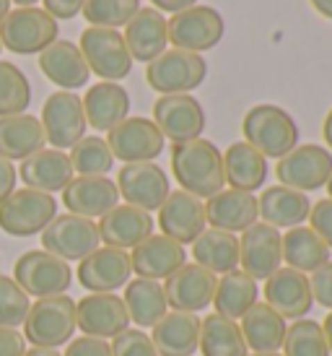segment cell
Returning a JSON list of instances; mask_svg holds the SVG:
<instances>
[{
    "mask_svg": "<svg viewBox=\"0 0 332 356\" xmlns=\"http://www.w3.org/2000/svg\"><path fill=\"white\" fill-rule=\"evenodd\" d=\"M172 175L179 182V190L200 200L213 198L226 188L224 154L208 138L172 143Z\"/></svg>",
    "mask_w": 332,
    "mask_h": 356,
    "instance_id": "cell-1",
    "label": "cell"
},
{
    "mask_svg": "<svg viewBox=\"0 0 332 356\" xmlns=\"http://www.w3.org/2000/svg\"><path fill=\"white\" fill-rule=\"evenodd\" d=\"M242 133L265 159H283L299 146V125L278 104H254L242 120Z\"/></svg>",
    "mask_w": 332,
    "mask_h": 356,
    "instance_id": "cell-2",
    "label": "cell"
},
{
    "mask_svg": "<svg viewBox=\"0 0 332 356\" xmlns=\"http://www.w3.org/2000/svg\"><path fill=\"white\" fill-rule=\"evenodd\" d=\"M76 333V302L65 294L37 299L24 320V338L31 346L60 348Z\"/></svg>",
    "mask_w": 332,
    "mask_h": 356,
    "instance_id": "cell-3",
    "label": "cell"
},
{
    "mask_svg": "<svg viewBox=\"0 0 332 356\" xmlns=\"http://www.w3.org/2000/svg\"><path fill=\"white\" fill-rule=\"evenodd\" d=\"M208 76V63L203 55L176 47H166L156 60L146 65L148 86L161 94H192L197 86H203Z\"/></svg>",
    "mask_w": 332,
    "mask_h": 356,
    "instance_id": "cell-4",
    "label": "cell"
},
{
    "mask_svg": "<svg viewBox=\"0 0 332 356\" xmlns=\"http://www.w3.org/2000/svg\"><path fill=\"white\" fill-rule=\"evenodd\" d=\"M58 21L44 8H13L0 21V44L13 55H40L58 40Z\"/></svg>",
    "mask_w": 332,
    "mask_h": 356,
    "instance_id": "cell-5",
    "label": "cell"
},
{
    "mask_svg": "<svg viewBox=\"0 0 332 356\" xmlns=\"http://www.w3.org/2000/svg\"><path fill=\"white\" fill-rule=\"evenodd\" d=\"M58 216V200L40 190H13L0 203V229L10 237H34L42 234L52 218Z\"/></svg>",
    "mask_w": 332,
    "mask_h": 356,
    "instance_id": "cell-6",
    "label": "cell"
},
{
    "mask_svg": "<svg viewBox=\"0 0 332 356\" xmlns=\"http://www.w3.org/2000/svg\"><path fill=\"white\" fill-rule=\"evenodd\" d=\"M13 281L24 289L26 297H60L73 284V270L65 260L49 255L44 250H29L16 260Z\"/></svg>",
    "mask_w": 332,
    "mask_h": 356,
    "instance_id": "cell-7",
    "label": "cell"
},
{
    "mask_svg": "<svg viewBox=\"0 0 332 356\" xmlns=\"http://www.w3.org/2000/svg\"><path fill=\"white\" fill-rule=\"evenodd\" d=\"M78 50L86 60L88 70L101 81H122L133 70V58L127 52V44L122 40V31L88 26L81 31Z\"/></svg>",
    "mask_w": 332,
    "mask_h": 356,
    "instance_id": "cell-8",
    "label": "cell"
},
{
    "mask_svg": "<svg viewBox=\"0 0 332 356\" xmlns=\"http://www.w3.org/2000/svg\"><path fill=\"white\" fill-rule=\"evenodd\" d=\"M169 44L187 52H208L224 40V16L210 6H192L179 13H172L166 21Z\"/></svg>",
    "mask_w": 332,
    "mask_h": 356,
    "instance_id": "cell-9",
    "label": "cell"
},
{
    "mask_svg": "<svg viewBox=\"0 0 332 356\" xmlns=\"http://www.w3.org/2000/svg\"><path fill=\"white\" fill-rule=\"evenodd\" d=\"M332 175V151L327 146L304 143L288 151L275 164V177L283 188L299 190V193H314L327 185Z\"/></svg>",
    "mask_w": 332,
    "mask_h": 356,
    "instance_id": "cell-10",
    "label": "cell"
},
{
    "mask_svg": "<svg viewBox=\"0 0 332 356\" xmlns=\"http://www.w3.org/2000/svg\"><path fill=\"white\" fill-rule=\"evenodd\" d=\"M42 237V250L49 255L60 257V260H83L91 255L94 250L101 245L99 239V227L97 221L76 213H60L47 224V229L40 234Z\"/></svg>",
    "mask_w": 332,
    "mask_h": 356,
    "instance_id": "cell-11",
    "label": "cell"
},
{
    "mask_svg": "<svg viewBox=\"0 0 332 356\" xmlns=\"http://www.w3.org/2000/svg\"><path fill=\"white\" fill-rule=\"evenodd\" d=\"M42 130L44 138L52 143V149L65 151L73 149L86 136V115L83 102L76 91H55L49 94L42 107Z\"/></svg>",
    "mask_w": 332,
    "mask_h": 356,
    "instance_id": "cell-12",
    "label": "cell"
},
{
    "mask_svg": "<svg viewBox=\"0 0 332 356\" xmlns=\"http://www.w3.org/2000/svg\"><path fill=\"white\" fill-rule=\"evenodd\" d=\"M107 146L112 156L119 159L122 164H140V161H153L164 154L166 140L156 122L148 118H125L119 125L107 133Z\"/></svg>",
    "mask_w": 332,
    "mask_h": 356,
    "instance_id": "cell-13",
    "label": "cell"
},
{
    "mask_svg": "<svg viewBox=\"0 0 332 356\" xmlns=\"http://www.w3.org/2000/svg\"><path fill=\"white\" fill-rule=\"evenodd\" d=\"M117 193L125 198L127 206H135L146 213H153L164 206L172 193L166 172L156 161H140V164H122L117 172Z\"/></svg>",
    "mask_w": 332,
    "mask_h": 356,
    "instance_id": "cell-14",
    "label": "cell"
},
{
    "mask_svg": "<svg viewBox=\"0 0 332 356\" xmlns=\"http://www.w3.org/2000/svg\"><path fill=\"white\" fill-rule=\"evenodd\" d=\"M153 122L161 130L164 140L187 143V140L203 138L206 130V109L192 94H169L158 97L153 104Z\"/></svg>",
    "mask_w": 332,
    "mask_h": 356,
    "instance_id": "cell-15",
    "label": "cell"
},
{
    "mask_svg": "<svg viewBox=\"0 0 332 356\" xmlns=\"http://www.w3.org/2000/svg\"><path fill=\"white\" fill-rule=\"evenodd\" d=\"M283 266V234L281 229L257 221L239 237V268L254 281L270 278Z\"/></svg>",
    "mask_w": 332,
    "mask_h": 356,
    "instance_id": "cell-16",
    "label": "cell"
},
{
    "mask_svg": "<svg viewBox=\"0 0 332 356\" xmlns=\"http://www.w3.org/2000/svg\"><path fill=\"white\" fill-rule=\"evenodd\" d=\"M78 284L88 294H115L117 289L127 286L133 276L130 252L117 248H97L78 263Z\"/></svg>",
    "mask_w": 332,
    "mask_h": 356,
    "instance_id": "cell-17",
    "label": "cell"
},
{
    "mask_svg": "<svg viewBox=\"0 0 332 356\" xmlns=\"http://www.w3.org/2000/svg\"><path fill=\"white\" fill-rule=\"evenodd\" d=\"M215 281H218V276H213L210 270L200 268L197 263H185L179 270H174L166 278V305L176 312L197 315V312L208 309V305H213Z\"/></svg>",
    "mask_w": 332,
    "mask_h": 356,
    "instance_id": "cell-18",
    "label": "cell"
},
{
    "mask_svg": "<svg viewBox=\"0 0 332 356\" xmlns=\"http://www.w3.org/2000/svg\"><path fill=\"white\" fill-rule=\"evenodd\" d=\"M265 305H270L283 320H301L312 312L314 297L309 276L301 270L281 266L270 278H265Z\"/></svg>",
    "mask_w": 332,
    "mask_h": 356,
    "instance_id": "cell-19",
    "label": "cell"
},
{
    "mask_svg": "<svg viewBox=\"0 0 332 356\" xmlns=\"http://www.w3.org/2000/svg\"><path fill=\"white\" fill-rule=\"evenodd\" d=\"M76 327L91 338H115L130 327L125 302L117 294H88L76 302Z\"/></svg>",
    "mask_w": 332,
    "mask_h": 356,
    "instance_id": "cell-20",
    "label": "cell"
},
{
    "mask_svg": "<svg viewBox=\"0 0 332 356\" xmlns=\"http://www.w3.org/2000/svg\"><path fill=\"white\" fill-rule=\"evenodd\" d=\"M158 227L161 234L172 237L179 245H192L208 229L206 200L195 198L185 190H172L164 206L158 208Z\"/></svg>",
    "mask_w": 332,
    "mask_h": 356,
    "instance_id": "cell-21",
    "label": "cell"
},
{
    "mask_svg": "<svg viewBox=\"0 0 332 356\" xmlns=\"http://www.w3.org/2000/svg\"><path fill=\"white\" fill-rule=\"evenodd\" d=\"M99 239L107 245V248L117 250H133L140 242H146L153 234L156 221L151 213L140 211L135 206H127V203H117L109 213L99 218Z\"/></svg>",
    "mask_w": 332,
    "mask_h": 356,
    "instance_id": "cell-22",
    "label": "cell"
},
{
    "mask_svg": "<svg viewBox=\"0 0 332 356\" xmlns=\"http://www.w3.org/2000/svg\"><path fill=\"white\" fill-rule=\"evenodd\" d=\"M187 263L185 245L174 242L166 234H151L146 242H140L130 252V266L138 278H151V281H166L174 270Z\"/></svg>",
    "mask_w": 332,
    "mask_h": 356,
    "instance_id": "cell-23",
    "label": "cell"
},
{
    "mask_svg": "<svg viewBox=\"0 0 332 356\" xmlns=\"http://www.w3.org/2000/svg\"><path fill=\"white\" fill-rule=\"evenodd\" d=\"M260 221V211H257V198L254 193L244 190H221L213 198L206 200V224L210 229H221L229 234H242L244 229Z\"/></svg>",
    "mask_w": 332,
    "mask_h": 356,
    "instance_id": "cell-24",
    "label": "cell"
},
{
    "mask_svg": "<svg viewBox=\"0 0 332 356\" xmlns=\"http://www.w3.org/2000/svg\"><path fill=\"white\" fill-rule=\"evenodd\" d=\"M119 203L115 179L109 177H73L63 190V206L68 213L83 218H101Z\"/></svg>",
    "mask_w": 332,
    "mask_h": 356,
    "instance_id": "cell-25",
    "label": "cell"
},
{
    "mask_svg": "<svg viewBox=\"0 0 332 356\" xmlns=\"http://www.w3.org/2000/svg\"><path fill=\"white\" fill-rule=\"evenodd\" d=\"M81 102H83L86 125H91L99 133H109L115 125L130 118V94L125 86H119L115 81L94 83Z\"/></svg>",
    "mask_w": 332,
    "mask_h": 356,
    "instance_id": "cell-26",
    "label": "cell"
},
{
    "mask_svg": "<svg viewBox=\"0 0 332 356\" xmlns=\"http://www.w3.org/2000/svg\"><path fill=\"white\" fill-rule=\"evenodd\" d=\"M40 70L55 86H60V91L83 89L91 76L78 44L68 40H55L47 50L40 52Z\"/></svg>",
    "mask_w": 332,
    "mask_h": 356,
    "instance_id": "cell-27",
    "label": "cell"
},
{
    "mask_svg": "<svg viewBox=\"0 0 332 356\" xmlns=\"http://www.w3.org/2000/svg\"><path fill=\"white\" fill-rule=\"evenodd\" d=\"M122 40L127 44V52L133 63L140 60V63H151L156 60L161 52L166 50L169 44V31H166V16L158 13L156 8H140L127 21L125 34Z\"/></svg>",
    "mask_w": 332,
    "mask_h": 356,
    "instance_id": "cell-28",
    "label": "cell"
},
{
    "mask_svg": "<svg viewBox=\"0 0 332 356\" xmlns=\"http://www.w3.org/2000/svg\"><path fill=\"white\" fill-rule=\"evenodd\" d=\"M19 177L24 179V185L40 193H63L68 188V182L73 179V167L65 151L58 149H42L37 154H31L29 159L21 161Z\"/></svg>",
    "mask_w": 332,
    "mask_h": 356,
    "instance_id": "cell-29",
    "label": "cell"
},
{
    "mask_svg": "<svg viewBox=\"0 0 332 356\" xmlns=\"http://www.w3.org/2000/svg\"><path fill=\"white\" fill-rule=\"evenodd\" d=\"M151 330L158 356H195L200 346V317L190 312L169 309Z\"/></svg>",
    "mask_w": 332,
    "mask_h": 356,
    "instance_id": "cell-30",
    "label": "cell"
},
{
    "mask_svg": "<svg viewBox=\"0 0 332 356\" xmlns=\"http://www.w3.org/2000/svg\"><path fill=\"white\" fill-rule=\"evenodd\" d=\"M309 208H312V200L306 193L283 188V185H273V188L263 190V195L257 198L260 221L275 229L301 227L309 218Z\"/></svg>",
    "mask_w": 332,
    "mask_h": 356,
    "instance_id": "cell-31",
    "label": "cell"
},
{
    "mask_svg": "<svg viewBox=\"0 0 332 356\" xmlns=\"http://www.w3.org/2000/svg\"><path fill=\"white\" fill-rule=\"evenodd\" d=\"M285 327H288V323L265 302H257L239 320V330H242L247 348L252 354H275V351H281L283 348Z\"/></svg>",
    "mask_w": 332,
    "mask_h": 356,
    "instance_id": "cell-32",
    "label": "cell"
},
{
    "mask_svg": "<svg viewBox=\"0 0 332 356\" xmlns=\"http://www.w3.org/2000/svg\"><path fill=\"white\" fill-rule=\"evenodd\" d=\"M221 154H224V179L229 188L244 190V193L263 188L270 167L260 151L252 149L247 140H236Z\"/></svg>",
    "mask_w": 332,
    "mask_h": 356,
    "instance_id": "cell-33",
    "label": "cell"
},
{
    "mask_svg": "<svg viewBox=\"0 0 332 356\" xmlns=\"http://www.w3.org/2000/svg\"><path fill=\"white\" fill-rule=\"evenodd\" d=\"M44 130L42 122L34 115H10L0 118V156L16 161V159H29L31 154L44 149Z\"/></svg>",
    "mask_w": 332,
    "mask_h": 356,
    "instance_id": "cell-34",
    "label": "cell"
},
{
    "mask_svg": "<svg viewBox=\"0 0 332 356\" xmlns=\"http://www.w3.org/2000/svg\"><path fill=\"white\" fill-rule=\"evenodd\" d=\"M257 302H260V286L252 276H247L242 268L224 273L215 281V315L229 317V320H242Z\"/></svg>",
    "mask_w": 332,
    "mask_h": 356,
    "instance_id": "cell-35",
    "label": "cell"
},
{
    "mask_svg": "<svg viewBox=\"0 0 332 356\" xmlns=\"http://www.w3.org/2000/svg\"><path fill=\"white\" fill-rule=\"evenodd\" d=\"M122 302H125V309L127 315H130V323H135L140 330L153 327L169 312L164 284L161 281H151V278H133V281H127Z\"/></svg>",
    "mask_w": 332,
    "mask_h": 356,
    "instance_id": "cell-36",
    "label": "cell"
},
{
    "mask_svg": "<svg viewBox=\"0 0 332 356\" xmlns=\"http://www.w3.org/2000/svg\"><path fill=\"white\" fill-rule=\"evenodd\" d=\"M192 257L200 268L210 270L213 276H224L239 268V237L208 227L192 242Z\"/></svg>",
    "mask_w": 332,
    "mask_h": 356,
    "instance_id": "cell-37",
    "label": "cell"
},
{
    "mask_svg": "<svg viewBox=\"0 0 332 356\" xmlns=\"http://www.w3.org/2000/svg\"><path fill=\"white\" fill-rule=\"evenodd\" d=\"M332 250L324 245L312 227H293L283 234V263L293 270L314 273L317 268L330 263Z\"/></svg>",
    "mask_w": 332,
    "mask_h": 356,
    "instance_id": "cell-38",
    "label": "cell"
},
{
    "mask_svg": "<svg viewBox=\"0 0 332 356\" xmlns=\"http://www.w3.org/2000/svg\"><path fill=\"white\" fill-rule=\"evenodd\" d=\"M197 351H203V356H249L239 323L215 315V312L200 320Z\"/></svg>",
    "mask_w": 332,
    "mask_h": 356,
    "instance_id": "cell-39",
    "label": "cell"
},
{
    "mask_svg": "<svg viewBox=\"0 0 332 356\" xmlns=\"http://www.w3.org/2000/svg\"><path fill=\"white\" fill-rule=\"evenodd\" d=\"M73 172L78 177H107V172L115 167V156L109 151L107 140L99 136H83L68 154Z\"/></svg>",
    "mask_w": 332,
    "mask_h": 356,
    "instance_id": "cell-40",
    "label": "cell"
},
{
    "mask_svg": "<svg viewBox=\"0 0 332 356\" xmlns=\"http://www.w3.org/2000/svg\"><path fill=\"white\" fill-rule=\"evenodd\" d=\"M31 104V83L24 70L0 60V118L24 115Z\"/></svg>",
    "mask_w": 332,
    "mask_h": 356,
    "instance_id": "cell-41",
    "label": "cell"
},
{
    "mask_svg": "<svg viewBox=\"0 0 332 356\" xmlns=\"http://www.w3.org/2000/svg\"><path fill=\"white\" fill-rule=\"evenodd\" d=\"M283 356H330L327 341H324L322 325L312 320V317H301L293 320L285 327L283 338Z\"/></svg>",
    "mask_w": 332,
    "mask_h": 356,
    "instance_id": "cell-42",
    "label": "cell"
},
{
    "mask_svg": "<svg viewBox=\"0 0 332 356\" xmlns=\"http://www.w3.org/2000/svg\"><path fill=\"white\" fill-rule=\"evenodd\" d=\"M140 10V0H86L83 3V19L88 26L101 29H119Z\"/></svg>",
    "mask_w": 332,
    "mask_h": 356,
    "instance_id": "cell-43",
    "label": "cell"
},
{
    "mask_svg": "<svg viewBox=\"0 0 332 356\" xmlns=\"http://www.w3.org/2000/svg\"><path fill=\"white\" fill-rule=\"evenodd\" d=\"M29 307L31 302L24 294V289L10 276H0V327L16 330L19 325H24Z\"/></svg>",
    "mask_w": 332,
    "mask_h": 356,
    "instance_id": "cell-44",
    "label": "cell"
},
{
    "mask_svg": "<svg viewBox=\"0 0 332 356\" xmlns=\"http://www.w3.org/2000/svg\"><path fill=\"white\" fill-rule=\"evenodd\" d=\"M112 356H158L153 341L140 327H127L125 333L112 338Z\"/></svg>",
    "mask_w": 332,
    "mask_h": 356,
    "instance_id": "cell-45",
    "label": "cell"
},
{
    "mask_svg": "<svg viewBox=\"0 0 332 356\" xmlns=\"http://www.w3.org/2000/svg\"><path fill=\"white\" fill-rule=\"evenodd\" d=\"M309 227L319 234L324 245L332 250V198L317 200L312 208H309Z\"/></svg>",
    "mask_w": 332,
    "mask_h": 356,
    "instance_id": "cell-46",
    "label": "cell"
},
{
    "mask_svg": "<svg viewBox=\"0 0 332 356\" xmlns=\"http://www.w3.org/2000/svg\"><path fill=\"white\" fill-rule=\"evenodd\" d=\"M309 286H312L314 302L332 312V260L314 270L309 278Z\"/></svg>",
    "mask_w": 332,
    "mask_h": 356,
    "instance_id": "cell-47",
    "label": "cell"
},
{
    "mask_svg": "<svg viewBox=\"0 0 332 356\" xmlns=\"http://www.w3.org/2000/svg\"><path fill=\"white\" fill-rule=\"evenodd\" d=\"M63 356H112V348L101 338L83 336V338H73Z\"/></svg>",
    "mask_w": 332,
    "mask_h": 356,
    "instance_id": "cell-48",
    "label": "cell"
},
{
    "mask_svg": "<svg viewBox=\"0 0 332 356\" xmlns=\"http://www.w3.org/2000/svg\"><path fill=\"white\" fill-rule=\"evenodd\" d=\"M86 0H44V10H47L52 19H73L83 10Z\"/></svg>",
    "mask_w": 332,
    "mask_h": 356,
    "instance_id": "cell-49",
    "label": "cell"
},
{
    "mask_svg": "<svg viewBox=\"0 0 332 356\" xmlns=\"http://www.w3.org/2000/svg\"><path fill=\"white\" fill-rule=\"evenodd\" d=\"M24 351L26 338L10 327H0V356H24Z\"/></svg>",
    "mask_w": 332,
    "mask_h": 356,
    "instance_id": "cell-50",
    "label": "cell"
},
{
    "mask_svg": "<svg viewBox=\"0 0 332 356\" xmlns=\"http://www.w3.org/2000/svg\"><path fill=\"white\" fill-rule=\"evenodd\" d=\"M16 179H19V172L13 167V161L0 156V203L16 190Z\"/></svg>",
    "mask_w": 332,
    "mask_h": 356,
    "instance_id": "cell-51",
    "label": "cell"
},
{
    "mask_svg": "<svg viewBox=\"0 0 332 356\" xmlns=\"http://www.w3.org/2000/svg\"><path fill=\"white\" fill-rule=\"evenodd\" d=\"M192 6H197V0H151V8H156L158 13H179Z\"/></svg>",
    "mask_w": 332,
    "mask_h": 356,
    "instance_id": "cell-52",
    "label": "cell"
},
{
    "mask_svg": "<svg viewBox=\"0 0 332 356\" xmlns=\"http://www.w3.org/2000/svg\"><path fill=\"white\" fill-rule=\"evenodd\" d=\"M312 3V8L324 16V19H332V0H309Z\"/></svg>",
    "mask_w": 332,
    "mask_h": 356,
    "instance_id": "cell-53",
    "label": "cell"
},
{
    "mask_svg": "<svg viewBox=\"0 0 332 356\" xmlns=\"http://www.w3.org/2000/svg\"><path fill=\"white\" fill-rule=\"evenodd\" d=\"M322 138H324V143H327V149L332 151V109L327 112V118H324V122H322Z\"/></svg>",
    "mask_w": 332,
    "mask_h": 356,
    "instance_id": "cell-54",
    "label": "cell"
},
{
    "mask_svg": "<svg viewBox=\"0 0 332 356\" xmlns=\"http://www.w3.org/2000/svg\"><path fill=\"white\" fill-rule=\"evenodd\" d=\"M322 333H324V341H327V348H330V354H332V312H327V317H324Z\"/></svg>",
    "mask_w": 332,
    "mask_h": 356,
    "instance_id": "cell-55",
    "label": "cell"
},
{
    "mask_svg": "<svg viewBox=\"0 0 332 356\" xmlns=\"http://www.w3.org/2000/svg\"><path fill=\"white\" fill-rule=\"evenodd\" d=\"M24 356H63V354H58V348H40V346H31L29 351H24Z\"/></svg>",
    "mask_w": 332,
    "mask_h": 356,
    "instance_id": "cell-56",
    "label": "cell"
},
{
    "mask_svg": "<svg viewBox=\"0 0 332 356\" xmlns=\"http://www.w3.org/2000/svg\"><path fill=\"white\" fill-rule=\"evenodd\" d=\"M8 10H10V0H0V21L8 16Z\"/></svg>",
    "mask_w": 332,
    "mask_h": 356,
    "instance_id": "cell-57",
    "label": "cell"
},
{
    "mask_svg": "<svg viewBox=\"0 0 332 356\" xmlns=\"http://www.w3.org/2000/svg\"><path fill=\"white\" fill-rule=\"evenodd\" d=\"M13 3H16L19 8H26V6H37L40 0H13Z\"/></svg>",
    "mask_w": 332,
    "mask_h": 356,
    "instance_id": "cell-58",
    "label": "cell"
},
{
    "mask_svg": "<svg viewBox=\"0 0 332 356\" xmlns=\"http://www.w3.org/2000/svg\"><path fill=\"white\" fill-rule=\"evenodd\" d=\"M324 188H327V193H330V198H332V175H330V179H327V185H324Z\"/></svg>",
    "mask_w": 332,
    "mask_h": 356,
    "instance_id": "cell-59",
    "label": "cell"
},
{
    "mask_svg": "<svg viewBox=\"0 0 332 356\" xmlns=\"http://www.w3.org/2000/svg\"><path fill=\"white\" fill-rule=\"evenodd\" d=\"M252 356H283L281 351H275V354H252Z\"/></svg>",
    "mask_w": 332,
    "mask_h": 356,
    "instance_id": "cell-60",
    "label": "cell"
},
{
    "mask_svg": "<svg viewBox=\"0 0 332 356\" xmlns=\"http://www.w3.org/2000/svg\"><path fill=\"white\" fill-rule=\"evenodd\" d=\"M0 50H3V44H0Z\"/></svg>",
    "mask_w": 332,
    "mask_h": 356,
    "instance_id": "cell-61",
    "label": "cell"
}]
</instances>
